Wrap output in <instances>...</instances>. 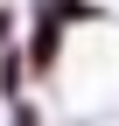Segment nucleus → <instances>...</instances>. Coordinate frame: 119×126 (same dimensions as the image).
<instances>
[{"label": "nucleus", "mask_w": 119, "mask_h": 126, "mask_svg": "<svg viewBox=\"0 0 119 126\" xmlns=\"http://www.w3.org/2000/svg\"><path fill=\"white\" fill-rule=\"evenodd\" d=\"M14 49V7H0V56Z\"/></svg>", "instance_id": "nucleus-1"}]
</instances>
